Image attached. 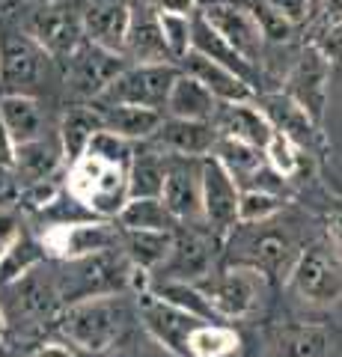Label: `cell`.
I'll return each instance as SVG.
<instances>
[{
    "label": "cell",
    "instance_id": "obj_34",
    "mask_svg": "<svg viewBox=\"0 0 342 357\" xmlns=\"http://www.w3.org/2000/svg\"><path fill=\"white\" fill-rule=\"evenodd\" d=\"M60 158H65L63 146H60V137H57V143H48L45 137H39V140H33V143L18 146V164H15V170L24 173L30 182H39V178H51V173L57 170Z\"/></svg>",
    "mask_w": 342,
    "mask_h": 357
},
{
    "label": "cell",
    "instance_id": "obj_30",
    "mask_svg": "<svg viewBox=\"0 0 342 357\" xmlns=\"http://www.w3.org/2000/svg\"><path fill=\"white\" fill-rule=\"evenodd\" d=\"M336 337L322 325H292L274 337V357H334Z\"/></svg>",
    "mask_w": 342,
    "mask_h": 357
},
{
    "label": "cell",
    "instance_id": "obj_38",
    "mask_svg": "<svg viewBox=\"0 0 342 357\" xmlns=\"http://www.w3.org/2000/svg\"><path fill=\"white\" fill-rule=\"evenodd\" d=\"M42 248H45V244H36L33 238H27L24 232H21L18 241L9 248V253L3 256V262H0V283H13V280H18L21 274H27L30 268H36Z\"/></svg>",
    "mask_w": 342,
    "mask_h": 357
},
{
    "label": "cell",
    "instance_id": "obj_17",
    "mask_svg": "<svg viewBox=\"0 0 342 357\" xmlns=\"http://www.w3.org/2000/svg\"><path fill=\"white\" fill-rule=\"evenodd\" d=\"M220 140V131L215 122L200 119H179V116H164L161 128L152 134L149 143L158 146L167 155H191V158H205L212 155Z\"/></svg>",
    "mask_w": 342,
    "mask_h": 357
},
{
    "label": "cell",
    "instance_id": "obj_49",
    "mask_svg": "<svg viewBox=\"0 0 342 357\" xmlns=\"http://www.w3.org/2000/svg\"><path fill=\"white\" fill-rule=\"evenodd\" d=\"M0 3H3V0H0Z\"/></svg>",
    "mask_w": 342,
    "mask_h": 357
},
{
    "label": "cell",
    "instance_id": "obj_8",
    "mask_svg": "<svg viewBox=\"0 0 342 357\" xmlns=\"http://www.w3.org/2000/svg\"><path fill=\"white\" fill-rule=\"evenodd\" d=\"M208 298V304L215 307L220 319H244L250 316L259 304L262 295V277L259 268L250 265H235L229 271L208 274L205 280L196 283Z\"/></svg>",
    "mask_w": 342,
    "mask_h": 357
},
{
    "label": "cell",
    "instance_id": "obj_28",
    "mask_svg": "<svg viewBox=\"0 0 342 357\" xmlns=\"http://www.w3.org/2000/svg\"><path fill=\"white\" fill-rule=\"evenodd\" d=\"M0 119L6 131L13 134L18 146L45 137V122H42V107L30 93H6L0 98Z\"/></svg>",
    "mask_w": 342,
    "mask_h": 357
},
{
    "label": "cell",
    "instance_id": "obj_29",
    "mask_svg": "<svg viewBox=\"0 0 342 357\" xmlns=\"http://www.w3.org/2000/svg\"><path fill=\"white\" fill-rule=\"evenodd\" d=\"M164 178H167V152H161L149 140H143L140 149H134V158H131L128 167V199L161 197Z\"/></svg>",
    "mask_w": 342,
    "mask_h": 357
},
{
    "label": "cell",
    "instance_id": "obj_7",
    "mask_svg": "<svg viewBox=\"0 0 342 357\" xmlns=\"http://www.w3.org/2000/svg\"><path fill=\"white\" fill-rule=\"evenodd\" d=\"M128 57L116 51H107L102 45L81 42V48L69 57V89L75 98H86V102H98L107 86L116 81L119 75L128 69Z\"/></svg>",
    "mask_w": 342,
    "mask_h": 357
},
{
    "label": "cell",
    "instance_id": "obj_9",
    "mask_svg": "<svg viewBox=\"0 0 342 357\" xmlns=\"http://www.w3.org/2000/svg\"><path fill=\"white\" fill-rule=\"evenodd\" d=\"M238 203L241 185L226 170V164L217 155L203 158V220L217 236H226L238 227Z\"/></svg>",
    "mask_w": 342,
    "mask_h": 357
},
{
    "label": "cell",
    "instance_id": "obj_25",
    "mask_svg": "<svg viewBox=\"0 0 342 357\" xmlns=\"http://www.w3.org/2000/svg\"><path fill=\"white\" fill-rule=\"evenodd\" d=\"M104 128V116L98 105H72L65 107V114L60 119V146H63V155L65 161H78L81 155L90 149V143L98 131Z\"/></svg>",
    "mask_w": 342,
    "mask_h": 357
},
{
    "label": "cell",
    "instance_id": "obj_20",
    "mask_svg": "<svg viewBox=\"0 0 342 357\" xmlns=\"http://www.w3.org/2000/svg\"><path fill=\"white\" fill-rule=\"evenodd\" d=\"M123 54L128 63H176L167 42H164L161 21L152 3H131V24Z\"/></svg>",
    "mask_w": 342,
    "mask_h": 357
},
{
    "label": "cell",
    "instance_id": "obj_2",
    "mask_svg": "<svg viewBox=\"0 0 342 357\" xmlns=\"http://www.w3.org/2000/svg\"><path fill=\"white\" fill-rule=\"evenodd\" d=\"M125 321H128V312L123 307V301H116L114 295H102V298H84L69 304V310L63 312L60 331L81 351L102 354L123 337Z\"/></svg>",
    "mask_w": 342,
    "mask_h": 357
},
{
    "label": "cell",
    "instance_id": "obj_1",
    "mask_svg": "<svg viewBox=\"0 0 342 357\" xmlns=\"http://www.w3.org/2000/svg\"><path fill=\"white\" fill-rule=\"evenodd\" d=\"M69 194L104 218H116L128 203V167L84 152L69 167Z\"/></svg>",
    "mask_w": 342,
    "mask_h": 357
},
{
    "label": "cell",
    "instance_id": "obj_32",
    "mask_svg": "<svg viewBox=\"0 0 342 357\" xmlns=\"http://www.w3.org/2000/svg\"><path fill=\"white\" fill-rule=\"evenodd\" d=\"M176 229H123V248L134 268L155 271L170 256Z\"/></svg>",
    "mask_w": 342,
    "mask_h": 357
},
{
    "label": "cell",
    "instance_id": "obj_18",
    "mask_svg": "<svg viewBox=\"0 0 342 357\" xmlns=\"http://www.w3.org/2000/svg\"><path fill=\"white\" fill-rule=\"evenodd\" d=\"M256 105L262 107V114L268 116V122L274 126V131L289 137L292 143H297L301 149H313L318 137H322V126L306 114V110L295 102L292 96L286 93H262L256 96Z\"/></svg>",
    "mask_w": 342,
    "mask_h": 357
},
{
    "label": "cell",
    "instance_id": "obj_13",
    "mask_svg": "<svg viewBox=\"0 0 342 357\" xmlns=\"http://www.w3.org/2000/svg\"><path fill=\"white\" fill-rule=\"evenodd\" d=\"M42 244L60 259H84L93 253H104L123 244V227H114L107 220H86V223H60L45 232Z\"/></svg>",
    "mask_w": 342,
    "mask_h": 357
},
{
    "label": "cell",
    "instance_id": "obj_33",
    "mask_svg": "<svg viewBox=\"0 0 342 357\" xmlns=\"http://www.w3.org/2000/svg\"><path fill=\"white\" fill-rule=\"evenodd\" d=\"M123 229H173L176 215L167 208L164 197H137L128 199L116 215Z\"/></svg>",
    "mask_w": 342,
    "mask_h": 357
},
{
    "label": "cell",
    "instance_id": "obj_31",
    "mask_svg": "<svg viewBox=\"0 0 342 357\" xmlns=\"http://www.w3.org/2000/svg\"><path fill=\"white\" fill-rule=\"evenodd\" d=\"M9 289H13L15 307L24 312V316H30V319H45V316H51L54 307H57V301L63 298L57 280H51V277H42L36 268H30L27 274H21L18 280H13V283H9Z\"/></svg>",
    "mask_w": 342,
    "mask_h": 357
},
{
    "label": "cell",
    "instance_id": "obj_36",
    "mask_svg": "<svg viewBox=\"0 0 342 357\" xmlns=\"http://www.w3.org/2000/svg\"><path fill=\"white\" fill-rule=\"evenodd\" d=\"M286 208L283 194L274 191H259V188H247L241 191V203H238V223H262L277 218Z\"/></svg>",
    "mask_w": 342,
    "mask_h": 357
},
{
    "label": "cell",
    "instance_id": "obj_39",
    "mask_svg": "<svg viewBox=\"0 0 342 357\" xmlns=\"http://www.w3.org/2000/svg\"><path fill=\"white\" fill-rule=\"evenodd\" d=\"M158 13V9H155ZM161 21V30H164V42L173 54L176 63H182L191 51V42H194V15H167V13H158Z\"/></svg>",
    "mask_w": 342,
    "mask_h": 357
},
{
    "label": "cell",
    "instance_id": "obj_26",
    "mask_svg": "<svg viewBox=\"0 0 342 357\" xmlns=\"http://www.w3.org/2000/svg\"><path fill=\"white\" fill-rule=\"evenodd\" d=\"M191 48H194V51H200V54H205V57L217 60V63H224L226 69H233L235 75H241L253 89H256L259 66H253L250 60L241 57V54L233 48V45H229L212 24H208V18L203 15V9L194 15V42H191Z\"/></svg>",
    "mask_w": 342,
    "mask_h": 357
},
{
    "label": "cell",
    "instance_id": "obj_12",
    "mask_svg": "<svg viewBox=\"0 0 342 357\" xmlns=\"http://www.w3.org/2000/svg\"><path fill=\"white\" fill-rule=\"evenodd\" d=\"M27 33L45 48L51 57H72L81 48L84 36V13H75L72 3H48L30 15Z\"/></svg>",
    "mask_w": 342,
    "mask_h": 357
},
{
    "label": "cell",
    "instance_id": "obj_44",
    "mask_svg": "<svg viewBox=\"0 0 342 357\" xmlns=\"http://www.w3.org/2000/svg\"><path fill=\"white\" fill-rule=\"evenodd\" d=\"M274 6H280L286 15L295 18V21H301L306 15V9H310V0H271Z\"/></svg>",
    "mask_w": 342,
    "mask_h": 357
},
{
    "label": "cell",
    "instance_id": "obj_14",
    "mask_svg": "<svg viewBox=\"0 0 342 357\" xmlns=\"http://www.w3.org/2000/svg\"><path fill=\"white\" fill-rule=\"evenodd\" d=\"M203 15L208 18L220 36H224L233 48L241 54L244 60H250L253 66L262 63V54H265V36H262V27L253 9L244 3H229V0H217V3H208L200 6Z\"/></svg>",
    "mask_w": 342,
    "mask_h": 357
},
{
    "label": "cell",
    "instance_id": "obj_47",
    "mask_svg": "<svg viewBox=\"0 0 342 357\" xmlns=\"http://www.w3.org/2000/svg\"><path fill=\"white\" fill-rule=\"evenodd\" d=\"M36 357H75V351L69 345H45L42 351H36Z\"/></svg>",
    "mask_w": 342,
    "mask_h": 357
},
{
    "label": "cell",
    "instance_id": "obj_4",
    "mask_svg": "<svg viewBox=\"0 0 342 357\" xmlns=\"http://www.w3.org/2000/svg\"><path fill=\"white\" fill-rule=\"evenodd\" d=\"M286 280L304 304L334 307L342 301V256L334 244H313L301 250Z\"/></svg>",
    "mask_w": 342,
    "mask_h": 357
},
{
    "label": "cell",
    "instance_id": "obj_42",
    "mask_svg": "<svg viewBox=\"0 0 342 357\" xmlns=\"http://www.w3.org/2000/svg\"><path fill=\"white\" fill-rule=\"evenodd\" d=\"M18 164V143L13 140V134L6 131V126L0 122V167L3 170H15Z\"/></svg>",
    "mask_w": 342,
    "mask_h": 357
},
{
    "label": "cell",
    "instance_id": "obj_48",
    "mask_svg": "<svg viewBox=\"0 0 342 357\" xmlns=\"http://www.w3.org/2000/svg\"><path fill=\"white\" fill-rule=\"evenodd\" d=\"M0 337H3V316H0Z\"/></svg>",
    "mask_w": 342,
    "mask_h": 357
},
{
    "label": "cell",
    "instance_id": "obj_3",
    "mask_svg": "<svg viewBox=\"0 0 342 357\" xmlns=\"http://www.w3.org/2000/svg\"><path fill=\"white\" fill-rule=\"evenodd\" d=\"M134 274V265L125 256V250L119 253L104 250V253H93L84 259H69L65 274L57 280L60 295L65 301H84V298H102V295H114L119 289H125Z\"/></svg>",
    "mask_w": 342,
    "mask_h": 357
},
{
    "label": "cell",
    "instance_id": "obj_46",
    "mask_svg": "<svg viewBox=\"0 0 342 357\" xmlns=\"http://www.w3.org/2000/svg\"><path fill=\"white\" fill-rule=\"evenodd\" d=\"M322 13L330 24H336V21H342V0H322Z\"/></svg>",
    "mask_w": 342,
    "mask_h": 357
},
{
    "label": "cell",
    "instance_id": "obj_23",
    "mask_svg": "<svg viewBox=\"0 0 342 357\" xmlns=\"http://www.w3.org/2000/svg\"><path fill=\"white\" fill-rule=\"evenodd\" d=\"M179 66L187 75H194L200 84H205L220 102H253V98L259 96L241 75H235L233 69H226L224 63L205 57V54L194 51V48L187 51V57Z\"/></svg>",
    "mask_w": 342,
    "mask_h": 357
},
{
    "label": "cell",
    "instance_id": "obj_45",
    "mask_svg": "<svg viewBox=\"0 0 342 357\" xmlns=\"http://www.w3.org/2000/svg\"><path fill=\"white\" fill-rule=\"evenodd\" d=\"M327 238H330V244L339 250V256H342V211L339 215H330L327 218Z\"/></svg>",
    "mask_w": 342,
    "mask_h": 357
},
{
    "label": "cell",
    "instance_id": "obj_15",
    "mask_svg": "<svg viewBox=\"0 0 342 357\" xmlns=\"http://www.w3.org/2000/svg\"><path fill=\"white\" fill-rule=\"evenodd\" d=\"M164 203L176 220H203V158L167 155Z\"/></svg>",
    "mask_w": 342,
    "mask_h": 357
},
{
    "label": "cell",
    "instance_id": "obj_24",
    "mask_svg": "<svg viewBox=\"0 0 342 357\" xmlns=\"http://www.w3.org/2000/svg\"><path fill=\"white\" fill-rule=\"evenodd\" d=\"M220 98L208 89L205 84H200L194 75H187L182 69V75L176 77V84L170 89L167 98V116H179V119H200V122H215L217 110H220Z\"/></svg>",
    "mask_w": 342,
    "mask_h": 357
},
{
    "label": "cell",
    "instance_id": "obj_6",
    "mask_svg": "<svg viewBox=\"0 0 342 357\" xmlns=\"http://www.w3.org/2000/svg\"><path fill=\"white\" fill-rule=\"evenodd\" d=\"M238 227H244V232L238 236V244L244 250L238 256V265H250L277 277H289L297 256H301V248H297V241L289 229H277L274 218L262 223H238Z\"/></svg>",
    "mask_w": 342,
    "mask_h": 357
},
{
    "label": "cell",
    "instance_id": "obj_37",
    "mask_svg": "<svg viewBox=\"0 0 342 357\" xmlns=\"http://www.w3.org/2000/svg\"><path fill=\"white\" fill-rule=\"evenodd\" d=\"M250 9H253V15H256L259 27H262L265 45L268 42L271 45H283V42H289L295 36L297 21L286 15L280 6H274L271 0H256V3H250Z\"/></svg>",
    "mask_w": 342,
    "mask_h": 357
},
{
    "label": "cell",
    "instance_id": "obj_35",
    "mask_svg": "<svg viewBox=\"0 0 342 357\" xmlns=\"http://www.w3.org/2000/svg\"><path fill=\"white\" fill-rule=\"evenodd\" d=\"M235 349H238L235 331H229L224 325H212V321L196 325L191 333V342H187L191 357H229Z\"/></svg>",
    "mask_w": 342,
    "mask_h": 357
},
{
    "label": "cell",
    "instance_id": "obj_10",
    "mask_svg": "<svg viewBox=\"0 0 342 357\" xmlns=\"http://www.w3.org/2000/svg\"><path fill=\"white\" fill-rule=\"evenodd\" d=\"M327 86H330V57L313 42V45H306L297 63L292 66L283 93L292 96L322 126L325 107H327Z\"/></svg>",
    "mask_w": 342,
    "mask_h": 357
},
{
    "label": "cell",
    "instance_id": "obj_43",
    "mask_svg": "<svg viewBox=\"0 0 342 357\" xmlns=\"http://www.w3.org/2000/svg\"><path fill=\"white\" fill-rule=\"evenodd\" d=\"M152 6L158 13H167V15H196L200 13V3L196 0H152Z\"/></svg>",
    "mask_w": 342,
    "mask_h": 357
},
{
    "label": "cell",
    "instance_id": "obj_22",
    "mask_svg": "<svg viewBox=\"0 0 342 357\" xmlns=\"http://www.w3.org/2000/svg\"><path fill=\"white\" fill-rule=\"evenodd\" d=\"M215 126L224 137H235L259 149H268V143L277 134L268 116L262 114V107L256 105V98L253 102H224L215 116Z\"/></svg>",
    "mask_w": 342,
    "mask_h": 357
},
{
    "label": "cell",
    "instance_id": "obj_27",
    "mask_svg": "<svg viewBox=\"0 0 342 357\" xmlns=\"http://www.w3.org/2000/svg\"><path fill=\"white\" fill-rule=\"evenodd\" d=\"M98 105V102H93ZM104 116V128L119 134L131 143H143L161 128L164 122V110H152V107H140V105H98Z\"/></svg>",
    "mask_w": 342,
    "mask_h": 357
},
{
    "label": "cell",
    "instance_id": "obj_41",
    "mask_svg": "<svg viewBox=\"0 0 342 357\" xmlns=\"http://www.w3.org/2000/svg\"><path fill=\"white\" fill-rule=\"evenodd\" d=\"M21 236V220L13 208H0V262Z\"/></svg>",
    "mask_w": 342,
    "mask_h": 357
},
{
    "label": "cell",
    "instance_id": "obj_11",
    "mask_svg": "<svg viewBox=\"0 0 342 357\" xmlns=\"http://www.w3.org/2000/svg\"><path fill=\"white\" fill-rule=\"evenodd\" d=\"M45 48L30 36L13 27H0V84L6 93H27L42 77Z\"/></svg>",
    "mask_w": 342,
    "mask_h": 357
},
{
    "label": "cell",
    "instance_id": "obj_50",
    "mask_svg": "<svg viewBox=\"0 0 342 357\" xmlns=\"http://www.w3.org/2000/svg\"><path fill=\"white\" fill-rule=\"evenodd\" d=\"M0 122H3V119H0Z\"/></svg>",
    "mask_w": 342,
    "mask_h": 357
},
{
    "label": "cell",
    "instance_id": "obj_16",
    "mask_svg": "<svg viewBox=\"0 0 342 357\" xmlns=\"http://www.w3.org/2000/svg\"><path fill=\"white\" fill-rule=\"evenodd\" d=\"M215 265V244L200 229H182L176 232L173 250L164 259L161 271L164 280H182V283H200L205 280Z\"/></svg>",
    "mask_w": 342,
    "mask_h": 357
},
{
    "label": "cell",
    "instance_id": "obj_40",
    "mask_svg": "<svg viewBox=\"0 0 342 357\" xmlns=\"http://www.w3.org/2000/svg\"><path fill=\"white\" fill-rule=\"evenodd\" d=\"M301 152L304 149L297 146V143H292L289 137H283V134H274V140L268 143V149H265L271 167L286 178H292L297 170H301Z\"/></svg>",
    "mask_w": 342,
    "mask_h": 357
},
{
    "label": "cell",
    "instance_id": "obj_5",
    "mask_svg": "<svg viewBox=\"0 0 342 357\" xmlns=\"http://www.w3.org/2000/svg\"><path fill=\"white\" fill-rule=\"evenodd\" d=\"M182 75L179 63H131L107 86L98 105H140L152 110H167L170 89Z\"/></svg>",
    "mask_w": 342,
    "mask_h": 357
},
{
    "label": "cell",
    "instance_id": "obj_21",
    "mask_svg": "<svg viewBox=\"0 0 342 357\" xmlns=\"http://www.w3.org/2000/svg\"><path fill=\"white\" fill-rule=\"evenodd\" d=\"M131 24V3L125 0H90L84 9V36L86 42L102 45L107 51L123 54Z\"/></svg>",
    "mask_w": 342,
    "mask_h": 357
},
{
    "label": "cell",
    "instance_id": "obj_19",
    "mask_svg": "<svg viewBox=\"0 0 342 357\" xmlns=\"http://www.w3.org/2000/svg\"><path fill=\"white\" fill-rule=\"evenodd\" d=\"M143 321H146V328L155 333V337L167 345L170 351L176 354H191L187 351V342H191V333L196 325H203V319L191 316V312L179 310L170 301H164L158 295H143Z\"/></svg>",
    "mask_w": 342,
    "mask_h": 357
}]
</instances>
